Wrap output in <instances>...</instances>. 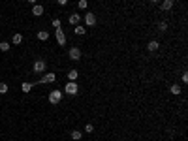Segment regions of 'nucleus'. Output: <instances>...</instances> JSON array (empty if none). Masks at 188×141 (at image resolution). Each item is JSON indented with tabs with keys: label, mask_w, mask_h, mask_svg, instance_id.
<instances>
[{
	"label": "nucleus",
	"mask_w": 188,
	"mask_h": 141,
	"mask_svg": "<svg viewBox=\"0 0 188 141\" xmlns=\"http://www.w3.org/2000/svg\"><path fill=\"white\" fill-rule=\"evenodd\" d=\"M8 49H10L8 41H2V43H0V51H8Z\"/></svg>",
	"instance_id": "obj_19"
},
{
	"label": "nucleus",
	"mask_w": 188,
	"mask_h": 141,
	"mask_svg": "<svg viewBox=\"0 0 188 141\" xmlns=\"http://www.w3.org/2000/svg\"><path fill=\"white\" fill-rule=\"evenodd\" d=\"M151 2H158V0H151Z\"/></svg>",
	"instance_id": "obj_28"
},
{
	"label": "nucleus",
	"mask_w": 188,
	"mask_h": 141,
	"mask_svg": "<svg viewBox=\"0 0 188 141\" xmlns=\"http://www.w3.org/2000/svg\"><path fill=\"white\" fill-rule=\"evenodd\" d=\"M158 47H160V43H158V41H154V40H152V41H149V43H147V49H149L151 53L158 51Z\"/></svg>",
	"instance_id": "obj_9"
},
{
	"label": "nucleus",
	"mask_w": 188,
	"mask_h": 141,
	"mask_svg": "<svg viewBox=\"0 0 188 141\" xmlns=\"http://www.w3.org/2000/svg\"><path fill=\"white\" fill-rule=\"evenodd\" d=\"M68 55H70V58H72V60H79V58H81V51H79L77 47H72V49L68 51Z\"/></svg>",
	"instance_id": "obj_5"
},
{
	"label": "nucleus",
	"mask_w": 188,
	"mask_h": 141,
	"mask_svg": "<svg viewBox=\"0 0 188 141\" xmlns=\"http://www.w3.org/2000/svg\"><path fill=\"white\" fill-rule=\"evenodd\" d=\"M183 83H188V73H183Z\"/></svg>",
	"instance_id": "obj_26"
},
{
	"label": "nucleus",
	"mask_w": 188,
	"mask_h": 141,
	"mask_svg": "<svg viewBox=\"0 0 188 141\" xmlns=\"http://www.w3.org/2000/svg\"><path fill=\"white\" fill-rule=\"evenodd\" d=\"M85 24H87V26H94V24H96V15L87 12V15H85Z\"/></svg>",
	"instance_id": "obj_3"
},
{
	"label": "nucleus",
	"mask_w": 188,
	"mask_h": 141,
	"mask_svg": "<svg viewBox=\"0 0 188 141\" xmlns=\"http://www.w3.org/2000/svg\"><path fill=\"white\" fill-rule=\"evenodd\" d=\"M77 90H79V85H77L75 81H70V83L64 87V92H66V94H70V96L77 94Z\"/></svg>",
	"instance_id": "obj_1"
},
{
	"label": "nucleus",
	"mask_w": 188,
	"mask_h": 141,
	"mask_svg": "<svg viewBox=\"0 0 188 141\" xmlns=\"http://www.w3.org/2000/svg\"><path fill=\"white\" fill-rule=\"evenodd\" d=\"M85 132H87V134L94 132V126H92V124H87V126H85Z\"/></svg>",
	"instance_id": "obj_22"
},
{
	"label": "nucleus",
	"mask_w": 188,
	"mask_h": 141,
	"mask_svg": "<svg viewBox=\"0 0 188 141\" xmlns=\"http://www.w3.org/2000/svg\"><path fill=\"white\" fill-rule=\"evenodd\" d=\"M32 87H34L32 83H26V81H24V83L21 85V90H23V92H30V90H32Z\"/></svg>",
	"instance_id": "obj_11"
},
{
	"label": "nucleus",
	"mask_w": 188,
	"mask_h": 141,
	"mask_svg": "<svg viewBox=\"0 0 188 141\" xmlns=\"http://www.w3.org/2000/svg\"><path fill=\"white\" fill-rule=\"evenodd\" d=\"M32 70H34V73L45 72V62L43 60H36V62H34V66H32Z\"/></svg>",
	"instance_id": "obj_4"
},
{
	"label": "nucleus",
	"mask_w": 188,
	"mask_h": 141,
	"mask_svg": "<svg viewBox=\"0 0 188 141\" xmlns=\"http://www.w3.org/2000/svg\"><path fill=\"white\" fill-rule=\"evenodd\" d=\"M60 98H62L60 90H51V92H49V102H51V104H58Z\"/></svg>",
	"instance_id": "obj_2"
},
{
	"label": "nucleus",
	"mask_w": 188,
	"mask_h": 141,
	"mask_svg": "<svg viewBox=\"0 0 188 141\" xmlns=\"http://www.w3.org/2000/svg\"><path fill=\"white\" fill-rule=\"evenodd\" d=\"M171 92H173V94H181V87L173 85V87H171Z\"/></svg>",
	"instance_id": "obj_20"
},
{
	"label": "nucleus",
	"mask_w": 188,
	"mask_h": 141,
	"mask_svg": "<svg viewBox=\"0 0 188 141\" xmlns=\"http://www.w3.org/2000/svg\"><path fill=\"white\" fill-rule=\"evenodd\" d=\"M85 32H87V30H85V26H75V34H77V36H83Z\"/></svg>",
	"instance_id": "obj_17"
},
{
	"label": "nucleus",
	"mask_w": 188,
	"mask_h": 141,
	"mask_svg": "<svg viewBox=\"0 0 188 141\" xmlns=\"http://www.w3.org/2000/svg\"><path fill=\"white\" fill-rule=\"evenodd\" d=\"M8 92V85L6 83H0V94H6Z\"/></svg>",
	"instance_id": "obj_18"
},
{
	"label": "nucleus",
	"mask_w": 188,
	"mask_h": 141,
	"mask_svg": "<svg viewBox=\"0 0 188 141\" xmlns=\"http://www.w3.org/2000/svg\"><path fill=\"white\" fill-rule=\"evenodd\" d=\"M171 8H173V0H164V2H162V9H164V12H169Z\"/></svg>",
	"instance_id": "obj_10"
},
{
	"label": "nucleus",
	"mask_w": 188,
	"mask_h": 141,
	"mask_svg": "<svg viewBox=\"0 0 188 141\" xmlns=\"http://www.w3.org/2000/svg\"><path fill=\"white\" fill-rule=\"evenodd\" d=\"M53 26H55V28H60V21H58V19H53Z\"/></svg>",
	"instance_id": "obj_24"
},
{
	"label": "nucleus",
	"mask_w": 188,
	"mask_h": 141,
	"mask_svg": "<svg viewBox=\"0 0 188 141\" xmlns=\"http://www.w3.org/2000/svg\"><path fill=\"white\" fill-rule=\"evenodd\" d=\"M28 4H36V0H26Z\"/></svg>",
	"instance_id": "obj_27"
},
{
	"label": "nucleus",
	"mask_w": 188,
	"mask_h": 141,
	"mask_svg": "<svg viewBox=\"0 0 188 141\" xmlns=\"http://www.w3.org/2000/svg\"><path fill=\"white\" fill-rule=\"evenodd\" d=\"M79 21H81V15H79V13H72V15L68 17V23H70V24H77Z\"/></svg>",
	"instance_id": "obj_8"
},
{
	"label": "nucleus",
	"mask_w": 188,
	"mask_h": 141,
	"mask_svg": "<svg viewBox=\"0 0 188 141\" xmlns=\"http://www.w3.org/2000/svg\"><path fill=\"white\" fill-rule=\"evenodd\" d=\"M49 38V32H45V30H40L38 32V40H41V41H45Z\"/></svg>",
	"instance_id": "obj_15"
},
{
	"label": "nucleus",
	"mask_w": 188,
	"mask_h": 141,
	"mask_svg": "<svg viewBox=\"0 0 188 141\" xmlns=\"http://www.w3.org/2000/svg\"><path fill=\"white\" fill-rule=\"evenodd\" d=\"M55 79H56V75H55V73H45V75L41 77V81H40V83H53Z\"/></svg>",
	"instance_id": "obj_7"
},
{
	"label": "nucleus",
	"mask_w": 188,
	"mask_h": 141,
	"mask_svg": "<svg viewBox=\"0 0 188 141\" xmlns=\"http://www.w3.org/2000/svg\"><path fill=\"white\" fill-rule=\"evenodd\" d=\"M81 136H83V134H81L79 130H72V139H73V141H79Z\"/></svg>",
	"instance_id": "obj_16"
},
{
	"label": "nucleus",
	"mask_w": 188,
	"mask_h": 141,
	"mask_svg": "<svg viewBox=\"0 0 188 141\" xmlns=\"http://www.w3.org/2000/svg\"><path fill=\"white\" fill-rule=\"evenodd\" d=\"M56 30V41H58V45H64L66 43V38H64V32H62V28H55Z\"/></svg>",
	"instance_id": "obj_6"
},
{
	"label": "nucleus",
	"mask_w": 188,
	"mask_h": 141,
	"mask_svg": "<svg viewBox=\"0 0 188 141\" xmlns=\"http://www.w3.org/2000/svg\"><path fill=\"white\" fill-rule=\"evenodd\" d=\"M56 2H58L60 6H66V4H68V0H56Z\"/></svg>",
	"instance_id": "obj_25"
},
{
	"label": "nucleus",
	"mask_w": 188,
	"mask_h": 141,
	"mask_svg": "<svg viewBox=\"0 0 188 141\" xmlns=\"http://www.w3.org/2000/svg\"><path fill=\"white\" fill-rule=\"evenodd\" d=\"M32 13H34V15H36V17H40L41 15V13H43V8H41V6H34V8H32Z\"/></svg>",
	"instance_id": "obj_14"
},
{
	"label": "nucleus",
	"mask_w": 188,
	"mask_h": 141,
	"mask_svg": "<svg viewBox=\"0 0 188 141\" xmlns=\"http://www.w3.org/2000/svg\"><path fill=\"white\" fill-rule=\"evenodd\" d=\"M12 43L13 45H21L23 43V36H21V34H15V36L12 38Z\"/></svg>",
	"instance_id": "obj_12"
},
{
	"label": "nucleus",
	"mask_w": 188,
	"mask_h": 141,
	"mask_svg": "<svg viewBox=\"0 0 188 141\" xmlns=\"http://www.w3.org/2000/svg\"><path fill=\"white\" fill-rule=\"evenodd\" d=\"M158 28H160V32H164L166 28H168V23H164V21H162V23L158 24Z\"/></svg>",
	"instance_id": "obj_21"
},
{
	"label": "nucleus",
	"mask_w": 188,
	"mask_h": 141,
	"mask_svg": "<svg viewBox=\"0 0 188 141\" xmlns=\"http://www.w3.org/2000/svg\"><path fill=\"white\" fill-rule=\"evenodd\" d=\"M77 75H79V72H77V70H70V72H68V79H70V81H75Z\"/></svg>",
	"instance_id": "obj_13"
},
{
	"label": "nucleus",
	"mask_w": 188,
	"mask_h": 141,
	"mask_svg": "<svg viewBox=\"0 0 188 141\" xmlns=\"http://www.w3.org/2000/svg\"><path fill=\"white\" fill-rule=\"evenodd\" d=\"M77 6H79L81 9H85V8H87V0H79V4H77Z\"/></svg>",
	"instance_id": "obj_23"
}]
</instances>
